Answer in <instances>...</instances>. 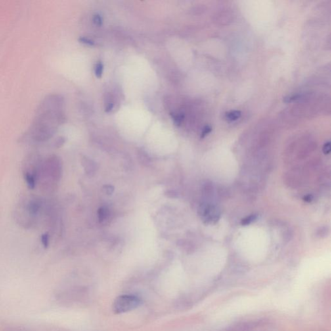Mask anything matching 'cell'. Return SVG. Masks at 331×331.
I'll list each match as a JSON object with an SVG mask.
<instances>
[{
	"label": "cell",
	"instance_id": "2e32d148",
	"mask_svg": "<svg viewBox=\"0 0 331 331\" xmlns=\"http://www.w3.org/2000/svg\"><path fill=\"white\" fill-rule=\"evenodd\" d=\"M41 241H42L44 246L47 247L49 244V235L47 234H44L41 238Z\"/></svg>",
	"mask_w": 331,
	"mask_h": 331
},
{
	"label": "cell",
	"instance_id": "9a60e30c",
	"mask_svg": "<svg viewBox=\"0 0 331 331\" xmlns=\"http://www.w3.org/2000/svg\"><path fill=\"white\" fill-rule=\"evenodd\" d=\"M173 119H174L176 124L179 125L183 121L184 117L183 115H177V116L173 117Z\"/></svg>",
	"mask_w": 331,
	"mask_h": 331
},
{
	"label": "cell",
	"instance_id": "3957f363",
	"mask_svg": "<svg viewBox=\"0 0 331 331\" xmlns=\"http://www.w3.org/2000/svg\"><path fill=\"white\" fill-rule=\"evenodd\" d=\"M60 165L56 157L50 156L43 159L40 169L37 185L43 193L51 192L54 184L59 179Z\"/></svg>",
	"mask_w": 331,
	"mask_h": 331
},
{
	"label": "cell",
	"instance_id": "52a82bcc",
	"mask_svg": "<svg viewBox=\"0 0 331 331\" xmlns=\"http://www.w3.org/2000/svg\"><path fill=\"white\" fill-rule=\"evenodd\" d=\"M241 115H242V113L240 111H232L226 114V117L228 121H235L240 118Z\"/></svg>",
	"mask_w": 331,
	"mask_h": 331
},
{
	"label": "cell",
	"instance_id": "7c38bea8",
	"mask_svg": "<svg viewBox=\"0 0 331 331\" xmlns=\"http://www.w3.org/2000/svg\"><path fill=\"white\" fill-rule=\"evenodd\" d=\"M331 150V142H326V143L324 144V147H323V152H324V154L328 155L330 154Z\"/></svg>",
	"mask_w": 331,
	"mask_h": 331
},
{
	"label": "cell",
	"instance_id": "8992f818",
	"mask_svg": "<svg viewBox=\"0 0 331 331\" xmlns=\"http://www.w3.org/2000/svg\"><path fill=\"white\" fill-rule=\"evenodd\" d=\"M201 215L207 223H215L220 217V212L217 207L212 205H205L201 209Z\"/></svg>",
	"mask_w": 331,
	"mask_h": 331
},
{
	"label": "cell",
	"instance_id": "8fae6325",
	"mask_svg": "<svg viewBox=\"0 0 331 331\" xmlns=\"http://www.w3.org/2000/svg\"><path fill=\"white\" fill-rule=\"evenodd\" d=\"M211 131V127L209 125H207L203 128L202 133H201V137L205 138L207 135H208Z\"/></svg>",
	"mask_w": 331,
	"mask_h": 331
},
{
	"label": "cell",
	"instance_id": "5b68a950",
	"mask_svg": "<svg viewBox=\"0 0 331 331\" xmlns=\"http://www.w3.org/2000/svg\"><path fill=\"white\" fill-rule=\"evenodd\" d=\"M141 299L133 294H124L117 297L113 304V311L116 314L127 313L139 307Z\"/></svg>",
	"mask_w": 331,
	"mask_h": 331
},
{
	"label": "cell",
	"instance_id": "4fadbf2b",
	"mask_svg": "<svg viewBox=\"0 0 331 331\" xmlns=\"http://www.w3.org/2000/svg\"><path fill=\"white\" fill-rule=\"evenodd\" d=\"M79 41H81V42L87 44V45H95V43H94V41H91V40H90L89 39H87V38H81V39H79Z\"/></svg>",
	"mask_w": 331,
	"mask_h": 331
},
{
	"label": "cell",
	"instance_id": "277c9868",
	"mask_svg": "<svg viewBox=\"0 0 331 331\" xmlns=\"http://www.w3.org/2000/svg\"><path fill=\"white\" fill-rule=\"evenodd\" d=\"M42 159V157L39 153H31L26 157L23 163V175L27 186L31 190L35 189L37 186Z\"/></svg>",
	"mask_w": 331,
	"mask_h": 331
},
{
	"label": "cell",
	"instance_id": "30bf717a",
	"mask_svg": "<svg viewBox=\"0 0 331 331\" xmlns=\"http://www.w3.org/2000/svg\"><path fill=\"white\" fill-rule=\"evenodd\" d=\"M98 218H99V220L100 222H102L104 221L105 219H106V216H107V211L106 209H105L104 208H100L99 209H98Z\"/></svg>",
	"mask_w": 331,
	"mask_h": 331
},
{
	"label": "cell",
	"instance_id": "ba28073f",
	"mask_svg": "<svg viewBox=\"0 0 331 331\" xmlns=\"http://www.w3.org/2000/svg\"><path fill=\"white\" fill-rule=\"evenodd\" d=\"M104 70V65L101 62L96 63L95 68V76L97 77L98 79L101 78L102 73H103Z\"/></svg>",
	"mask_w": 331,
	"mask_h": 331
},
{
	"label": "cell",
	"instance_id": "6da1fadb",
	"mask_svg": "<svg viewBox=\"0 0 331 331\" xmlns=\"http://www.w3.org/2000/svg\"><path fill=\"white\" fill-rule=\"evenodd\" d=\"M62 100L57 95L46 96L40 104L32 123L22 137L33 144L44 143L55 133L56 126L64 121Z\"/></svg>",
	"mask_w": 331,
	"mask_h": 331
},
{
	"label": "cell",
	"instance_id": "5bb4252c",
	"mask_svg": "<svg viewBox=\"0 0 331 331\" xmlns=\"http://www.w3.org/2000/svg\"><path fill=\"white\" fill-rule=\"evenodd\" d=\"M93 22L95 25H97L98 26H102V18L101 16L99 15V14H96V15L94 16Z\"/></svg>",
	"mask_w": 331,
	"mask_h": 331
},
{
	"label": "cell",
	"instance_id": "ac0fdd59",
	"mask_svg": "<svg viewBox=\"0 0 331 331\" xmlns=\"http://www.w3.org/2000/svg\"><path fill=\"white\" fill-rule=\"evenodd\" d=\"M106 194H111L114 191V188L112 187V186H106Z\"/></svg>",
	"mask_w": 331,
	"mask_h": 331
},
{
	"label": "cell",
	"instance_id": "e0dca14e",
	"mask_svg": "<svg viewBox=\"0 0 331 331\" xmlns=\"http://www.w3.org/2000/svg\"><path fill=\"white\" fill-rule=\"evenodd\" d=\"M303 200H304L305 202L311 203V201L313 200V196L311 194L307 195V196H305L304 198H303Z\"/></svg>",
	"mask_w": 331,
	"mask_h": 331
},
{
	"label": "cell",
	"instance_id": "7a4b0ae2",
	"mask_svg": "<svg viewBox=\"0 0 331 331\" xmlns=\"http://www.w3.org/2000/svg\"><path fill=\"white\" fill-rule=\"evenodd\" d=\"M47 210V203L44 198L31 195L19 201L14 217L19 225L25 228H31L39 225Z\"/></svg>",
	"mask_w": 331,
	"mask_h": 331
},
{
	"label": "cell",
	"instance_id": "9c48e42d",
	"mask_svg": "<svg viewBox=\"0 0 331 331\" xmlns=\"http://www.w3.org/2000/svg\"><path fill=\"white\" fill-rule=\"evenodd\" d=\"M257 215L255 214L250 215L248 217H245V219H242V225L247 226L250 225L251 223L257 219Z\"/></svg>",
	"mask_w": 331,
	"mask_h": 331
}]
</instances>
